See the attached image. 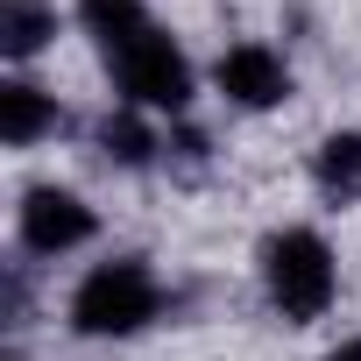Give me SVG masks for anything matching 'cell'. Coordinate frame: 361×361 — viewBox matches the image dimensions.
<instances>
[{
	"instance_id": "cell-1",
	"label": "cell",
	"mask_w": 361,
	"mask_h": 361,
	"mask_svg": "<svg viewBox=\"0 0 361 361\" xmlns=\"http://www.w3.org/2000/svg\"><path fill=\"white\" fill-rule=\"evenodd\" d=\"M262 283H269V305L290 326H312V319H326V305L340 290V269H333V248L312 227H283L262 248Z\"/></svg>"
},
{
	"instance_id": "cell-2",
	"label": "cell",
	"mask_w": 361,
	"mask_h": 361,
	"mask_svg": "<svg viewBox=\"0 0 361 361\" xmlns=\"http://www.w3.org/2000/svg\"><path fill=\"white\" fill-rule=\"evenodd\" d=\"M163 312V290L149 276V262H99L78 290H71V326L85 340H128Z\"/></svg>"
},
{
	"instance_id": "cell-3",
	"label": "cell",
	"mask_w": 361,
	"mask_h": 361,
	"mask_svg": "<svg viewBox=\"0 0 361 361\" xmlns=\"http://www.w3.org/2000/svg\"><path fill=\"white\" fill-rule=\"evenodd\" d=\"M114 78H121V92H128L135 106H149V114H185V106H192V64H185V50H177L163 29H149V36H135L128 50H114Z\"/></svg>"
},
{
	"instance_id": "cell-4",
	"label": "cell",
	"mask_w": 361,
	"mask_h": 361,
	"mask_svg": "<svg viewBox=\"0 0 361 361\" xmlns=\"http://www.w3.org/2000/svg\"><path fill=\"white\" fill-rule=\"evenodd\" d=\"M85 241H92V206L78 192L36 185L22 199V248L29 255H64V248H85Z\"/></svg>"
},
{
	"instance_id": "cell-5",
	"label": "cell",
	"mask_w": 361,
	"mask_h": 361,
	"mask_svg": "<svg viewBox=\"0 0 361 361\" xmlns=\"http://www.w3.org/2000/svg\"><path fill=\"white\" fill-rule=\"evenodd\" d=\"M213 78H220V92H227L234 106H248V114L290 99V64H283L269 43H234V50L213 64Z\"/></svg>"
},
{
	"instance_id": "cell-6",
	"label": "cell",
	"mask_w": 361,
	"mask_h": 361,
	"mask_svg": "<svg viewBox=\"0 0 361 361\" xmlns=\"http://www.w3.org/2000/svg\"><path fill=\"white\" fill-rule=\"evenodd\" d=\"M57 128V99L43 92V85H29V78H8L0 85V142L8 149H29V142H43Z\"/></svg>"
},
{
	"instance_id": "cell-7",
	"label": "cell",
	"mask_w": 361,
	"mask_h": 361,
	"mask_svg": "<svg viewBox=\"0 0 361 361\" xmlns=\"http://www.w3.org/2000/svg\"><path fill=\"white\" fill-rule=\"evenodd\" d=\"M312 177L333 206H354L361 199V135H326L312 156Z\"/></svg>"
},
{
	"instance_id": "cell-8",
	"label": "cell",
	"mask_w": 361,
	"mask_h": 361,
	"mask_svg": "<svg viewBox=\"0 0 361 361\" xmlns=\"http://www.w3.org/2000/svg\"><path fill=\"white\" fill-rule=\"evenodd\" d=\"M78 22L99 36V50H106V57H114V50H128L135 36H149V29H156L142 0H78Z\"/></svg>"
},
{
	"instance_id": "cell-9",
	"label": "cell",
	"mask_w": 361,
	"mask_h": 361,
	"mask_svg": "<svg viewBox=\"0 0 361 361\" xmlns=\"http://www.w3.org/2000/svg\"><path fill=\"white\" fill-rule=\"evenodd\" d=\"M50 36H57V15L43 0H8V8H0V50L8 57H36Z\"/></svg>"
},
{
	"instance_id": "cell-10",
	"label": "cell",
	"mask_w": 361,
	"mask_h": 361,
	"mask_svg": "<svg viewBox=\"0 0 361 361\" xmlns=\"http://www.w3.org/2000/svg\"><path fill=\"white\" fill-rule=\"evenodd\" d=\"M99 149H106L114 163H128V170H142V163L156 156V135H149V128H142L135 114H114V121L99 128Z\"/></svg>"
},
{
	"instance_id": "cell-11",
	"label": "cell",
	"mask_w": 361,
	"mask_h": 361,
	"mask_svg": "<svg viewBox=\"0 0 361 361\" xmlns=\"http://www.w3.org/2000/svg\"><path fill=\"white\" fill-rule=\"evenodd\" d=\"M326 361H361V340H340V347H333Z\"/></svg>"
}]
</instances>
